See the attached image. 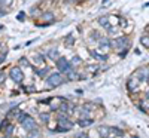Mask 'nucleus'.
Here are the masks:
<instances>
[{"instance_id": "obj_32", "label": "nucleus", "mask_w": 149, "mask_h": 138, "mask_svg": "<svg viewBox=\"0 0 149 138\" xmlns=\"http://www.w3.org/2000/svg\"><path fill=\"white\" fill-rule=\"evenodd\" d=\"M100 37H102V36H100V33H98L97 30H93V31H91V40L97 42L98 39H100Z\"/></svg>"}, {"instance_id": "obj_37", "label": "nucleus", "mask_w": 149, "mask_h": 138, "mask_svg": "<svg viewBox=\"0 0 149 138\" xmlns=\"http://www.w3.org/2000/svg\"><path fill=\"white\" fill-rule=\"evenodd\" d=\"M8 125H9V120H8V119H6V120H3L2 123H0V131H3V129L8 126Z\"/></svg>"}, {"instance_id": "obj_36", "label": "nucleus", "mask_w": 149, "mask_h": 138, "mask_svg": "<svg viewBox=\"0 0 149 138\" xmlns=\"http://www.w3.org/2000/svg\"><path fill=\"white\" fill-rule=\"evenodd\" d=\"M6 80V73L5 71H0V85H3Z\"/></svg>"}, {"instance_id": "obj_25", "label": "nucleus", "mask_w": 149, "mask_h": 138, "mask_svg": "<svg viewBox=\"0 0 149 138\" xmlns=\"http://www.w3.org/2000/svg\"><path fill=\"white\" fill-rule=\"evenodd\" d=\"M109 131H112V134L116 135V137H124V131L119 129V128H115V126H109Z\"/></svg>"}, {"instance_id": "obj_46", "label": "nucleus", "mask_w": 149, "mask_h": 138, "mask_svg": "<svg viewBox=\"0 0 149 138\" xmlns=\"http://www.w3.org/2000/svg\"><path fill=\"white\" fill-rule=\"evenodd\" d=\"M131 138H139V137H137V135H133V137H131Z\"/></svg>"}, {"instance_id": "obj_48", "label": "nucleus", "mask_w": 149, "mask_h": 138, "mask_svg": "<svg viewBox=\"0 0 149 138\" xmlns=\"http://www.w3.org/2000/svg\"><path fill=\"white\" fill-rule=\"evenodd\" d=\"M103 138H109V137H103Z\"/></svg>"}, {"instance_id": "obj_42", "label": "nucleus", "mask_w": 149, "mask_h": 138, "mask_svg": "<svg viewBox=\"0 0 149 138\" xmlns=\"http://www.w3.org/2000/svg\"><path fill=\"white\" fill-rule=\"evenodd\" d=\"M8 14V12H6V9H3V8H0V17H5Z\"/></svg>"}, {"instance_id": "obj_14", "label": "nucleus", "mask_w": 149, "mask_h": 138, "mask_svg": "<svg viewBox=\"0 0 149 138\" xmlns=\"http://www.w3.org/2000/svg\"><path fill=\"white\" fill-rule=\"evenodd\" d=\"M31 59H33V64H34V66H42L43 62H45V55L36 52V54H33Z\"/></svg>"}, {"instance_id": "obj_35", "label": "nucleus", "mask_w": 149, "mask_h": 138, "mask_svg": "<svg viewBox=\"0 0 149 138\" xmlns=\"http://www.w3.org/2000/svg\"><path fill=\"white\" fill-rule=\"evenodd\" d=\"M24 92H34V86L33 85H29V86H24Z\"/></svg>"}, {"instance_id": "obj_8", "label": "nucleus", "mask_w": 149, "mask_h": 138, "mask_svg": "<svg viewBox=\"0 0 149 138\" xmlns=\"http://www.w3.org/2000/svg\"><path fill=\"white\" fill-rule=\"evenodd\" d=\"M58 111H61V113H64V115L70 116L72 113L74 111V104H72V103L66 101V99H63V103L58 106Z\"/></svg>"}, {"instance_id": "obj_40", "label": "nucleus", "mask_w": 149, "mask_h": 138, "mask_svg": "<svg viewBox=\"0 0 149 138\" xmlns=\"http://www.w3.org/2000/svg\"><path fill=\"white\" fill-rule=\"evenodd\" d=\"M5 59H6V52H3L2 55H0V64H3Z\"/></svg>"}, {"instance_id": "obj_12", "label": "nucleus", "mask_w": 149, "mask_h": 138, "mask_svg": "<svg viewBox=\"0 0 149 138\" xmlns=\"http://www.w3.org/2000/svg\"><path fill=\"white\" fill-rule=\"evenodd\" d=\"M88 54H90L94 59H97V61H102V62L109 59V55H106V54H104V55H103V54H98V52L95 51V49H88Z\"/></svg>"}, {"instance_id": "obj_45", "label": "nucleus", "mask_w": 149, "mask_h": 138, "mask_svg": "<svg viewBox=\"0 0 149 138\" xmlns=\"http://www.w3.org/2000/svg\"><path fill=\"white\" fill-rule=\"evenodd\" d=\"M107 2H109V0H103V5H104V3L107 5Z\"/></svg>"}, {"instance_id": "obj_5", "label": "nucleus", "mask_w": 149, "mask_h": 138, "mask_svg": "<svg viewBox=\"0 0 149 138\" xmlns=\"http://www.w3.org/2000/svg\"><path fill=\"white\" fill-rule=\"evenodd\" d=\"M9 77L14 80L15 83H21L22 79H24V73H22V68L21 67H12L10 71H9Z\"/></svg>"}, {"instance_id": "obj_9", "label": "nucleus", "mask_w": 149, "mask_h": 138, "mask_svg": "<svg viewBox=\"0 0 149 138\" xmlns=\"http://www.w3.org/2000/svg\"><path fill=\"white\" fill-rule=\"evenodd\" d=\"M64 74L67 76V80H79V79H84V77H85V76H82V74H81L79 71L74 70L72 66L67 68V71H66Z\"/></svg>"}, {"instance_id": "obj_29", "label": "nucleus", "mask_w": 149, "mask_h": 138, "mask_svg": "<svg viewBox=\"0 0 149 138\" xmlns=\"http://www.w3.org/2000/svg\"><path fill=\"white\" fill-rule=\"evenodd\" d=\"M29 117V113H26V111H19V115H18V117H17V120L19 122V123H22L24 120H26Z\"/></svg>"}, {"instance_id": "obj_4", "label": "nucleus", "mask_w": 149, "mask_h": 138, "mask_svg": "<svg viewBox=\"0 0 149 138\" xmlns=\"http://www.w3.org/2000/svg\"><path fill=\"white\" fill-rule=\"evenodd\" d=\"M55 67H57V70L60 71V73H66L67 71V68L70 67V59H67L66 57H58L57 59H55Z\"/></svg>"}, {"instance_id": "obj_11", "label": "nucleus", "mask_w": 149, "mask_h": 138, "mask_svg": "<svg viewBox=\"0 0 149 138\" xmlns=\"http://www.w3.org/2000/svg\"><path fill=\"white\" fill-rule=\"evenodd\" d=\"M40 18L45 21V24H48V26H51V24L55 21V15H54V12H51V10L43 12V14L40 15Z\"/></svg>"}, {"instance_id": "obj_27", "label": "nucleus", "mask_w": 149, "mask_h": 138, "mask_svg": "<svg viewBox=\"0 0 149 138\" xmlns=\"http://www.w3.org/2000/svg\"><path fill=\"white\" fill-rule=\"evenodd\" d=\"M98 134H100V137H107L109 135V126H100L98 128Z\"/></svg>"}, {"instance_id": "obj_22", "label": "nucleus", "mask_w": 149, "mask_h": 138, "mask_svg": "<svg viewBox=\"0 0 149 138\" xmlns=\"http://www.w3.org/2000/svg\"><path fill=\"white\" fill-rule=\"evenodd\" d=\"M140 45H142L143 48H149V34L140 36Z\"/></svg>"}, {"instance_id": "obj_10", "label": "nucleus", "mask_w": 149, "mask_h": 138, "mask_svg": "<svg viewBox=\"0 0 149 138\" xmlns=\"http://www.w3.org/2000/svg\"><path fill=\"white\" fill-rule=\"evenodd\" d=\"M19 125L22 126V129H26L27 132H29V131H33V129L37 128V123H36V120H34L31 116H29L26 120H24L22 123H19Z\"/></svg>"}, {"instance_id": "obj_1", "label": "nucleus", "mask_w": 149, "mask_h": 138, "mask_svg": "<svg viewBox=\"0 0 149 138\" xmlns=\"http://www.w3.org/2000/svg\"><path fill=\"white\" fill-rule=\"evenodd\" d=\"M110 48L115 49L119 57H125L130 49V39L128 36H118L115 39H110Z\"/></svg>"}, {"instance_id": "obj_26", "label": "nucleus", "mask_w": 149, "mask_h": 138, "mask_svg": "<svg viewBox=\"0 0 149 138\" xmlns=\"http://www.w3.org/2000/svg\"><path fill=\"white\" fill-rule=\"evenodd\" d=\"M139 108L142 110V111H149V99H143V101L139 104Z\"/></svg>"}, {"instance_id": "obj_6", "label": "nucleus", "mask_w": 149, "mask_h": 138, "mask_svg": "<svg viewBox=\"0 0 149 138\" xmlns=\"http://www.w3.org/2000/svg\"><path fill=\"white\" fill-rule=\"evenodd\" d=\"M140 85H142V82L136 77L134 74H131L130 79L127 80V89H128L130 92H137L139 88H140Z\"/></svg>"}, {"instance_id": "obj_41", "label": "nucleus", "mask_w": 149, "mask_h": 138, "mask_svg": "<svg viewBox=\"0 0 149 138\" xmlns=\"http://www.w3.org/2000/svg\"><path fill=\"white\" fill-rule=\"evenodd\" d=\"M78 138H90V137H88V134H85V132H81V134L78 135Z\"/></svg>"}, {"instance_id": "obj_2", "label": "nucleus", "mask_w": 149, "mask_h": 138, "mask_svg": "<svg viewBox=\"0 0 149 138\" xmlns=\"http://www.w3.org/2000/svg\"><path fill=\"white\" fill-rule=\"evenodd\" d=\"M70 116L64 115V113L58 111V119H57V126H55V132H67V131H72L74 123L69 119Z\"/></svg>"}, {"instance_id": "obj_28", "label": "nucleus", "mask_w": 149, "mask_h": 138, "mask_svg": "<svg viewBox=\"0 0 149 138\" xmlns=\"http://www.w3.org/2000/svg\"><path fill=\"white\" fill-rule=\"evenodd\" d=\"M39 117H40V120H42L43 123H48L49 120H51V115H49V113H40Z\"/></svg>"}, {"instance_id": "obj_17", "label": "nucleus", "mask_w": 149, "mask_h": 138, "mask_svg": "<svg viewBox=\"0 0 149 138\" xmlns=\"http://www.w3.org/2000/svg\"><path fill=\"white\" fill-rule=\"evenodd\" d=\"M78 125L81 128H88L91 125H94V119L91 117H86V119H78Z\"/></svg>"}, {"instance_id": "obj_33", "label": "nucleus", "mask_w": 149, "mask_h": 138, "mask_svg": "<svg viewBox=\"0 0 149 138\" xmlns=\"http://www.w3.org/2000/svg\"><path fill=\"white\" fill-rule=\"evenodd\" d=\"M10 5H12V0H0V8H3V9L9 8Z\"/></svg>"}, {"instance_id": "obj_31", "label": "nucleus", "mask_w": 149, "mask_h": 138, "mask_svg": "<svg viewBox=\"0 0 149 138\" xmlns=\"http://www.w3.org/2000/svg\"><path fill=\"white\" fill-rule=\"evenodd\" d=\"M64 43H66V46H73V43H74V39H73V36H66V39H64Z\"/></svg>"}, {"instance_id": "obj_3", "label": "nucleus", "mask_w": 149, "mask_h": 138, "mask_svg": "<svg viewBox=\"0 0 149 138\" xmlns=\"http://www.w3.org/2000/svg\"><path fill=\"white\" fill-rule=\"evenodd\" d=\"M66 82L64 76H63V73H52V74H49V76L46 77V83L51 86V88H55V86H60V85H63Z\"/></svg>"}, {"instance_id": "obj_47", "label": "nucleus", "mask_w": 149, "mask_h": 138, "mask_svg": "<svg viewBox=\"0 0 149 138\" xmlns=\"http://www.w3.org/2000/svg\"><path fill=\"white\" fill-rule=\"evenodd\" d=\"M145 6H149V3H146V5H145Z\"/></svg>"}, {"instance_id": "obj_13", "label": "nucleus", "mask_w": 149, "mask_h": 138, "mask_svg": "<svg viewBox=\"0 0 149 138\" xmlns=\"http://www.w3.org/2000/svg\"><path fill=\"white\" fill-rule=\"evenodd\" d=\"M98 26H100V27H103L106 31L112 27V24H110V17H100V18H98Z\"/></svg>"}, {"instance_id": "obj_21", "label": "nucleus", "mask_w": 149, "mask_h": 138, "mask_svg": "<svg viewBox=\"0 0 149 138\" xmlns=\"http://www.w3.org/2000/svg\"><path fill=\"white\" fill-rule=\"evenodd\" d=\"M31 64H30V61L26 58V57H21L19 59H18V67H21V68H26V67H30Z\"/></svg>"}, {"instance_id": "obj_39", "label": "nucleus", "mask_w": 149, "mask_h": 138, "mask_svg": "<svg viewBox=\"0 0 149 138\" xmlns=\"http://www.w3.org/2000/svg\"><path fill=\"white\" fill-rule=\"evenodd\" d=\"M17 19H18V21H24V19H26V14H24V12L18 14V15H17Z\"/></svg>"}, {"instance_id": "obj_43", "label": "nucleus", "mask_w": 149, "mask_h": 138, "mask_svg": "<svg viewBox=\"0 0 149 138\" xmlns=\"http://www.w3.org/2000/svg\"><path fill=\"white\" fill-rule=\"evenodd\" d=\"M70 2H72V3H79L81 0H70Z\"/></svg>"}, {"instance_id": "obj_18", "label": "nucleus", "mask_w": 149, "mask_h": 138, "mask_svg": "<svg viewBox=\"0 0 149 138\" xmlns=\"http://www.w3.org/2000/svg\"><path fill=\"white\" fill-rule=\"evenodd\" d=\"M34 73L40 79H45V77H48V74H49V67H45V68H40V70H34Z\"/></svg>"}, {"instance_id": "obj_30", "label": "nucleus", "mask_w": 149, "mask_h": 138, "mask_svg": "<svg viewBox=\"0 0 149 138\" xmlns=\"http://www.w3.org/2000/svg\"><path fill=\"white\" fill-rule=\"evenodd\" d=\"M86 117H90V111L85 110V108H81V111H79V119H86Z\"/></svg>"}, {"instance_id": "obj_23", "label": "nucleus", "mask_w": 149, "mask_h": 138, "mask_svg": "<svg viewBox=\"0 0 149 138\" xmlns=\"http://www.w3.org/2000/svg\"><path fill=\"white\" fill-rule=\"evenodd\" d=\"M12 134H14V125L9 123L8 126H6V129H5V138H10Z\"/></svg>"}, {"instance_id": "obj_24", "label": "nucleus", "mask_w": 149, "mask_h": 138, "mask_svg": "<svg viewBox=\"0 0 149 138\" xmlns=\"http://www.w3.org/2000/svg\"><path fill=\"white\" fill-rule=\"evenodd\" d=\"M79 64H82V59H81V57L74 55V57L70 59V66H72V67H76V66H79Z\"/></svg>"}, {"instance_id": "obj_44", "label": "nucleus", "mask_w": 149, "mask_h": 138, "mask_svg": "<svg viewBox=\"0 0 149 138\" xmlns=\"http://www.w3.org/2000/svg\"><path fill=\"white\" fill-rule=\"evenodd\" d=\"M145 98H146V99H149V91L146 92V95H145Z\"/></svg>"}, {"instance_id": "obj_49", "label": "nucleus", "mask_w": 149, "mask_h": 138, "mask_svg": "<svg viewBox=\"0 0 149 138\" xmlns=\"http://www.w3.org/2000/svg\"><path fill=\"white\" fill-rule=\"evenodd\" d=\"M74 138H78V137H74Z\"/></svg>"}, {"instance_id": "obj_19", "label": "nucleus", "mask_w": 149, "mask_h": 138, "mask_svg": "<svg viewBox=\"0 0 149 138\" xmlns=\"http://www.w3.org/2000/svg\"><path fill=\"white\" fill-rule=\"evenodd\" d=\"M9 110H10V111L8 113V120H9L10 117H15V119H17L18 115H19V111H21L19 107H12V108H9Z\"/></svg>"}, {"instance_id": "obj_15", "label": "nucleus", "mask_w": 149, "mask_h": 138, "mask_svg": "<svg viewBox=\"0 0 149 138\" xmlns=\"http://www.w3.org/2000/svg\"><path fill=\"white\" fill-rule=\"evenodd\" d=\"M97 43H98V46L103 48V49H109L110 48V39L107 36H102L100 39L97 40Z\"/></svg>"}, {"instance_id": "obj_34", "label": "nucleus", "mask_w": 149, "mask_h": 138, "mask_svg": "<svg viewBox=\"0 0 149 138\" xmlns=\"http://www.w3.org/2000/svg\"><path fill=\"white\" fill-rule=\"evenodd\" d=\"M116 21L119 22V24H118L119 27H127V19H125V18H122V17H116Z\"/></svg>"}, {"instance_id": "obj_38", "label": "nucleus", "mask_w": 149, "mask_h": 138, "mask_svg": "<svg viewBox=\"0 0 149 138\" xmlns=\"http://www.w3.org/2000/svg\"><path fill=\"white\" fill-rule=\"evenodd\" d=\"M95 70H98L97 66H88V67H86V71H90V73H94Z\"/></svg>"}, {"instance_id": "obj_20", "label": "nucleus", "mask_w": 149, "mask_h": 138, "mask_svg": "<svg viewBox=\"0 0 149 138\" xmlns=\"http://www.w3.org/2000/svg\"><path fill=\"white\" fill-rule=\"evenodd\" d=\"M24 138H42V135H40L39 128H36V129H33V131H29L27 137H24Z\"/></svg>"}, {"instance_id": "obj_7", "label": "nucleus", "mask_w": 149, "mask_h": 138, "mask_svg": "<svg viewBox=\"0 0 149 138\" xmlns=\"http://www.w3.org/2000/svg\"><path fill=\"white\" fill-rule=\"evenodd\" d=\"M136 77H137L140 82H148L149 80V67H140L136 70V73H133Z\"/></svg>"}, {"instance_id": "obj_16", "label": "nucleus", "mask_w": 149, "mask_h": 138, "mask_svg": "<svg viewBox=\"0 0 149 138\" xmlns=\"http://www.w3.org/2000/svg\"><path fill=\"white\" fill-rule=\"evenodd\" d=\"M45 57L49 58V59H52V61H55V59L60 57V52H58V49H57V48H49V51L46 52Z\"/></svg>"}]
</instances>
